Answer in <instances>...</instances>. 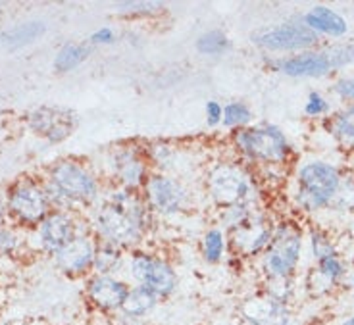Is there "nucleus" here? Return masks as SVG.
<instances>
[{"mask_svg":"<svg viewBox=\"0 0 354 325\" xmlns=\"http://www.w3.org/2000/svg\"><path fill=\"white\" fill-rule=\"evenodd\" d=\"M252 41L266 50H304L318 43L319 37L301 24H285V26L262 29L252 35Z\"/></svg>","mask_w":354,"mask_h":325,"instance_id":"1a4fd4ad","label":"nucleus"},{"mask_svg":"<svg viewBox=\"0 0 354 325\" xmlns=\"http://www.w3.org/2000/svg\"><path fill=\"white\" fill-rule=\"evenodd\" d=\"M95 250L97 246L88 237L75 235V239L56 252V264L68 275H83L95 266Z\"/></svg>","mask_w":354,"mask_h":325,"instance_id":"dca6fc26","label":"nucleus"},{"mask_svg":"<svg viewBox=\"0 0 354 325\" xmlns=\"http://www.w3.org/2000/svg\"><path fill=\"white\" fill-rule=\"evenodd\" d=\"M125 264V256L122 248L100 243L95 250V266L93 272L97 275H118Z\"/></svg>","mask_w":354,"mask_h":325,"instance_id":"4be33fe9","label":"nucleus"},{"mask_svg":"<svg viewBox=\"0 0 354 325\" xmlns=\"http://www.w3.org/2000/svg\"><path fill=\"white\" fill-rule=\"evenodd\" d=\"M233 142L245 158L264 166L287 164L291 152L285 135L274 125L237 129V133L233 135Z\"/></svg>","mask_w":354,"mask_h":325,"instance_id":"20e7f679","label":"nucleus"},{"mask_svg":"<svg viewBox=\"0 0 354 325\" xmlns=\"http://www.w3.org/2000/svg\"><path fill=\"white\" fill-rule=\"evenodd\" d=\"M14 246H16L14 235L8 233V231H4V229H0V252H10Z\"/></svg>","mask_w":354,"mask_h":325,"instance_id":"c9c22d12","label":"nucleus"},{"mask_svg":"<svg viewBox=\"0 0 354 325\" xmlns=\"http://www.w3.org/2000/svg\"><path fill=\"white\" fill-rule=\"evenodd\" d=\"M304 26L312 29L316 35L322 33L328 37H343L348 31L346 19L341 14H337L335 10H329L326 6H314L304 16Z\"/></svg>","mask_w":354,"mask_h":325,"instance_id":"6ab92c4d","label":"nucleus"},{"mask_svg":"<svg viewBox=\"0 0 354 325\" xmlns=\"http://www.w3.org/2000/svg\"><path fill=\"white\" fill-rule=\"evenodd\" d=\"M341 185L339 169L326 162H310L297 176L295 203L304 212H316L333 203Z\"/></svg>","mask_w":354,"mask_h":325,"instance_id":"f03ea898","label":"nucleus"},{"mask_svg":"<svg viewBox=\"0 0 354 325\" xmlns=\"http://www.w3.org/2000/svg\"><path fill=\"white\" fill-rule=\"evenodd\" d=\"M206 189L212 201L223 210L231 206H254L257 187L247 169L239 164H218L208 171Z\"/></svg>","mask_w":354,"mask_h":325,"instance_id":"7ed1b4c3","label":"nucleus"},{"mask_svg":"<svg viewBox=\"0 0 354 325\" xmlns=\"http://www.w3.org/2000/svg\"><path fill=\"white\" fill-rule=\"evenodd\" d=\"M48 194L35 183L21 181L10 191V212L26 223H41L48 216Z\"/></svg>","mask_w":354,"mask_h":325,"instance_id":"9b49d317","label":"nucleus"},{"mask_svg":"<svg viewBox=\"0 0 354 325\" xmlns=\"http://www.w3.org/2000/svg\"><path fill=\"white\" fill-rule=\"evenodd\" d=\"M252 120V112L245 102H230L223 106L221 123L230 129H245Z\"/></svg>","mask_w":354,"mask_h":325,"instance_id":"bb28decb","label":"nucleus"},{"mask_svg":"<svg viewBox=\"0 0 354 325\" xmlns=\"http://www.w3.org/2000/svg\"><path fill=\"white\" fill-rule=\"evenodd\" d=\"M326 54H328L333 70L345 68L354 62V44H333L326 50Z\"/></svg>","mask_w":354,"mask_h":325,"instance_id":"c85d7f7f","label":"nucleus"},{"mask_svg":"<svg viewBox=\"0 0 354 325\" xmlns=\"http://www.w3.org/2000/svg\"><path fill=\"white\" fill-rule=\"evenodd\" d=\"M87 56L88 46H85V44H66V46H62V50L56 54V58H54V70L60 71V73L75 70L77 66H81L83 62L87 60Z\"/></svg>","mask_w":354,"mask_h":325,"instance_id":"393cba45","label":"nucleus"},{"mask_svg":"<svg viewBox=\"0 0 354 325\" xmlns=\"http://www.w3.org/2000/svg\"><path fill=\"white\" fill-rule=\"evenodd\" d=\"M151 214L142 196L118 187L95 212L93 228L100 243L127 250L135 248L147 235Z\"/></svg>","mask_w":354,"mask_h":325,"instance_id":"f257e3e1","label":"nucleus"},{"mask_svg":"<svg viewBox=\"0 0 354 325\" xmlns=\"http://www.w3.org/2000/svg\"><path fill=\"white\" fill-rule=\"evenodd\" d=\"M44 24L41 21H29V24H21L16 26L14 29H10L6 33L0 35V43L6 46H21V44H29L35 41L37 37H41L44 33Z\"/></svg>","mask_w":354,"mask_h":325,"instance_id":"5701e85b","label":"nucleus"},{"mask_svg":"<svg viewBox=\"0 0 354 325\" xmlns=\"http://www.w3.org/2000/svg\"><path fill=\"white\" fill-rule=\"evenodd\" d=\"M335 93L345 100L354 102V80H341L335 83Z\"/></svg>","mask_w":354,"mask_h":325,"instance_id":"f704fd0d","label":"nucleus"},{"mask_svg":"<svg viewBox=\"0 0 354 325\" xmlns=\"http://www.w3.org/2000/svg\"><path fill=\"white\" fill-rule=\"evenodd\" d=\"M115 41V33L112 27H100L93 35H91V43L95 44H110Z\"/></svg>","mask_w":354,"mask_h":325,"instance_id":"72a5a7b5","label":"nucleus"},{"mask_svg":"<svg viewBox=\"0 0 354 325\" xmlns=\"http://www.w3.org/2000/svg\"><path fill=\"white\" fill-rule=\"evenodd\" d=\"M304 112L310 118H319V115L328 114L329 112V102L319 93H310L308 102L304 106Z\"/></svg>","mask_w":354,"mask_h":325,"instance_id":"7c9ffc66","label":"nucleus"},{"mask_svg":"<svg viewBox=\"0 0 354 325\" xmlns=\"http://www.w3.org/2000/svg\"><path fill=\"white\" fill-rule=\"evenodd\" d=\"M343 325H354V314L351 317H348V319H346V322Z\"/></svg>","mask_w":354,"mask_h":325,"instance_id":"e433bc0d","label":"nucleus"},{"mask_svg":"<svg viewBox=\"0 0 354 325\" xmlns=\"http://www.w3.org/2000/svg\"><path fill=\"white\" fill-rule=\"evenodd\" d=\"M274 68L289 77H324L333 70L326 53H302L299 56L277 60Z\"/></svg>","mask_w":354,"mask_h":325,"instance_id":"f3484780","label":"nucleus"},{"mask_svg":"<svg viewBox=\"0 0 354 325\" xmlns=\"http://www.w3.org/2000/svg\"><path fill=\"white\" fill-rule=\"evenodd\" d=\"M112 171L118 185L127 191H139L149 179V158L147 152L137 147H120L112 156Z\"/></svg>","mask_w":354,"mask_h":325,"instance_id":"9d476101","label":"nucleus"},{"mask_svg":"<svg viewBox=\"0 0 354 325\" xmlns=\"http://www.w3.org/2000/svg\"><path fill=\"white\" fill-rule=\"evenodd\" d=\"M129 283L120 279L118 275H93L87 283L88 302L100 312H120L124 304Z\"/></svg>","mask_w":354,"mask_h":325,"instance_id":"4468645a","label":"nucleus"},{"mask_svg":"<svg viewBox=\"0 0 354 325\" xmlns=\"http://www.w3.org/2000/svg\"><path fill=\"white\" fill-rule=\"evenodd\" d=\"M227 250V237L225 231L214 228L208 229L203 237V256L208 264H220Z\"/></svg>","mask_w":354,"mask_h":325,"instance_id":"b1692460","label":"nucleus"},{"mask_svg":"<svg viewBox=\"0 0 354 325\" xmlns=\"http://www.w3.org/2000/svg\"><path fill=\"white\" fill-rule=\"evenodd\" d=\"M50 189L58 198L68 203H95L98 198L97 177L73 160H66L53 167L50 171Z\"/></svg>","mask_w":354,"mask_h":325,"instance_id":"0eeeda50","label":"nucleus"},{"mask_svg":"<svg viewBox=\"0 0 354 325\" xmlns=\"http://www.w3.org/2000/svg\"><path fill=\"white\" fill-rule=\"evenodd\" d=\"M302 235L297 228L281 223L274 229L270 245L262 252V270L266 279H289L301 262Z\"/></svg>","mask_w":354,"mask_h":325,"instance_id":"39448f33","label":"nucleus"},{"mask_svg":"<svg viewBox=\"0 0 354 325\" xmlns=\"http://www.w3.org/2000/svg\"><path fill=\"white\" fill-rule=\"evenodd\" d=\"M75 123H77L75 114L68 108H60V106H54V108L43 106L29 114L31 129L50 142H60L68 139Z\"/></svg>","mask_w":354,"mask_h":325,"instance_id":"ddd939ff","label":"nucleus"},{"mask_svg":"<svg viewBox=\"0 0 354 325\" xmlns=\"http://www.w3.org/2000/svg\"><path fill=\"white\" fill-rule=\"evenodd\" d=\"M331 133L345 147H354V106L346 108L331 120Z\"/></svg>","mask_w":354,"mask_h":325,"instance_id":"a878e982","label":"nucleus"},{"mask_svg":"<svg viewBox=\"0 0 354 325\" xmlns=\"http://www.w3.org/2000/svg\"><path fill=\"white\" fill-rule=\"evenodd\" d=\"M221 118H223V106L216 100L206 102V122H208V125H212V127L218 125V123H221Z\"/></svg>","mask_w":354,"mask_h":325,"instance_id":"473e14b6","label":"nucleus"},{"mask_svg":"<svg viewBox=\"0 0 354 325\" xmlns=\"http://www.w3.org/2000/svg\"><path fill=\"white\" fill-rule=\"evenodd\" d=\"M312 252H314V258L316 262L318 260H324V258H329V256H335V246L329 241V237L322 231H314L312 233Z\"/></svg>","mask_w":354,"mask_h":325,"instance_id":"c756f323","label":"nucleus"},{"mask_svg":"<svg viewBox=\"0 0 354 325\" xmlns=\"http://www.w3.org/2000/svg\"><path fill=\"white\" fill-rule=\"evenodd\" d=\"M160 304V297L154 295L152 290H149L147 287H141V285H133L127 290V297H125L124 304H122V310L127 317H133V319H141V317H147L149 314H152V310Z\"/></svg>","mask_w":354,"mask_h":325,"instance_id":"aec40b11","label":"nucleus"},{"mask_svg":"<svg viewBox=\"0 0 354 325\" xmlns=\"http://www.w3.org/2000/svg\"><path fill=\"white\" fill-rule=\"evenodd\" d=\"M274 235L272 223H268L262 214L257 210L248 216L247 221H243L239 228L231 231V245L241 256H257L264 252Z\"/></svg>","mask_w":354,"mask_h":325,"instance_id":"f8f14e48","label":"nucleus"},{"mask_svg":"<svg viewBox=\"0 0 354 325\" xmlns=\"http://www.w3.org/2000/svg\"><path fill=\"white\" fill-rule=\"evenodd\" d=\"M127 270L135 285L147 287L154 295H158L160 300L171 297L179 285V277L174 266L168 260L149 252H133L131 258L127 260Z\"/></svg>","mask_w":354,"mask_h":325,"instance_id":"423d86ee","label":"nucleus"},{"mask_svg":"<svg viewBox=\"0 0 354 325\" xmlns=\"http://www.w3.org/2000/svg\"><path fill=\"white\" fill-rule=\"evenodd\" d=\"M162 4H156V2H122L118 4V8H129L127 12L129 14H149L152 12L151 8H160Z\"/></svg>","mask_w":354,"mask_h":325,"instance_id":"2f4dec72","label":"nucleus"},{"mask_svg":"<svg viewBox=\"0 0 354 325\" xmlns=\"http://www.w3.org/2000/svg\"><path fill=\"white\" fill-rule=\"evenodd\" d=\"M345 275L346 268L337 254L324 258V260H318V268L312 273V277H316V285H318L316 292L319 295V292H326V290L333 289Z\"/></svg>","mask_w":354,"mask_h":325,"instance_id":"412c9836","label":"nucleus"},{"mask_svg":"<svg viewBox=\"0 0 354 325\" xmlns=\"http://www.w3.org/2000/svg\"><path fill=\"white\" fill-rule=\"evenodd\" d=\"M241 316L248 325H292L287 304L268 295L245 300L241 306Z\"/></svg>","mask_w":354,"mask_h":325,"instance_id":"2eb2a0df","label":"nucleus"},{"mask_svg":"<svg viewBox=\"0 0 354 325\" xmlns=\"http://www.w3.org/2000/svg\"><path fill=\"white\" fill-rule=\"evenodd\" d=\"M0 221H2V206H0Z\"/></svg>","mask_w":354,"mask_h":325,"instance_id":"4c0bfd02","label":"nucleus"},{"mask_svg":"<svg viewBox=\"0 0 354 325\" xmlns=\"http://www.w3.org/2000/svg\"><path fill=\"white\" fill-rule=\"evenodd\" d=\"M227 46H230V39L221 31H208V33L198 37V41H196V50L201 54H206V56L223 54L227 50Z\"/></svg>","mask_w":354,"mask_h":325,"instance_id":"cd10ccee","label":"nucleus"},{"mask_svg":"<svg viewBox=\"0 0 354 325\" xmlns=\"http://www.w3.org/2000/svg\"><path fill=\"white\" fill-rule=\"evenodd\" d=\"M39 237H41V245L56 254L58 250H62L64 246L71 243L75 239V228L70 216H66L62 212L56 214H48L39 228Z\"/></svg>","mask_w":354,"mask_h":325,"instance_id":"a211bd4d","label":"nucleus"},{"mask_svg":"<svg viewBox=\"0 0 354 325\" xmlns=\"http://www.w3.org/2000/svg\"><path fill=\"white\" fill-rule=\"evenodd\" d=\"M145 203L160 216H176L189 204V191L177 177L168 174H152L142 187Z\"/></svg>","mask_w":354,"mask_h":325,"instance_id":"6e6552de","label":"nucleus"}]
</instances>
